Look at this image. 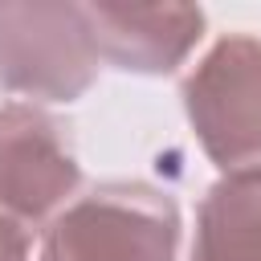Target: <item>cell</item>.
Masks as SVG:
<instances>
[{
    "label": "cell",
    "instance_id": "cell-2",
    "mask_svg": "<svg viewBox=\"0 0 261 261\" xmlns=\"http://www.w3.org/2000/svg\"><path fill=\"white\" fill-rule=\"evenodd\" d=\"M82 4L0 0V86L37 102H73L98 77Z\"/></svg>",
    "mask_w": 261,
    "mask_h": 261
},
{
    "label": "cell",
    "instance_id": "cell-4",
    "mask_svg": "<svg viewBox=\"0 0 261 261\" xmlns=\"http://www.w3.org/2000/svg\"><path fill=\"white\" fill-rule=\"evenodd\" d=\"M77 184L82 167L57 118L33 102L0 106V208L33 232L69 204Z\"/></svg>",
    "mask_w": 261,
    "mask_h": 261
},
{
    "label": "cell",
    "instance_id": "cell-3",
    "mask_svg": "<svg viewBox=\"0 0 261 261\" xmlns=\"http://www.w3.org/2000/svg\"><path fill=\"white\" fill-rule=\"evenodd\" d=\"M184 110L224 175H261V37H220L184 77Z\"/></svg>",
    "mask_w": 261,
    "mask_h": 261
},
{
    "label": "cell",
    "instance_id": "cell-5",
    "mask_svg": "<svg viewBox=\"0 0 261 261\" xmlns=\"http://www.w3.org/2000/svg\"><path fill=\"white\" fill-rule=\"evenodd\" d=\"M94 49L126 73H171L204 37L196 4H82Z\"/></svg>",
    "mask_w": 261,
    "mask_h": 261
},
{
    "label": "cell",
    "instance_id": "cell-6",
    "mask_svg": "<svg viewBox=\"0 0 261 261\" xmlns=\"http://www.w3.org/2000/svg\"><path fill=\"white\" fill-rule=\"evenodd\" d=\"M192 261H261V175H224L208 188Z\"/></svg>",
    "mask_w": 261,
    "mask_h": 261
},
{
    "label": "cell",
    "instance_id": "cell-7",
    "mask_svg": "<svg viewBox=\"0 0 261 261\" xmlns=\"http://www.w3.org/2000/svg\"><path fill=\"white\" fill-rule=\"evenodd\" d=\"M29 249H33L29 228L0 208V261H29Z\"/></svg>",
    "mask_w": 261,
    "mask_h": 261
},
{
    "label": "cell",
    "instance_id": "cell-1",
    "mask_svg": "<svg viewBox=\"0 0 261 261\" xmlns=\"http://www.w3.org/2000/svg\"><path fill=\"white\" fill-rule=\"evenodd\" d=\"M179 208L135 179L98 184L65 204L41 241V261H175Z\"/></svg>",
    "mask_w": 261,
    "mask_h": 261
}]
</instances>
